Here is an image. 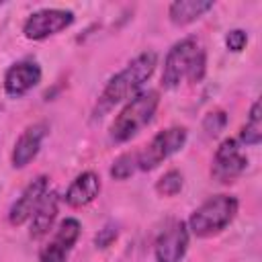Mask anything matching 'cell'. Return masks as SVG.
<instances>
[{
	"label": "cell",
	"mask_w": 262,
	"mask_h": 262,
	"mask_svg": "<svg viewBox=\"0 0 262 262\" xmlns=\"http://www.w3.org/2000/svg\"><path fill=\"white\" fill-rule=\"evenodd\" d=\"M158 66V53L156 51H143L137 57H133L121 72H117L102 88L98 102H96V115L111 111L113 106L131 100L137 96L143 88V84L151 78Z\"/></svg>",
	"instance_id": "cell-1"
},
{
	"label": "cell",
	"mask_w": 262,
	"mask_h": 262,
	"mask_svg": "<svg viewBox=\"0 0 262 262\" xmlns=\"http://www.w3.org/2000/svg\"><path fill=\"white\" fill-rule=\"evenodd\" d=\"M207 72V53L196 37H184L176 41L164 59L162 86L168 90L178 88L184 80L196 84L205 78Z\"/></svg>",
	"instance_id": "cell-2"
},
{
	"label": "cell",
	"mask_w": 262,
	"mask_h": 262,
	"mask_svg": "<svg viewBox=\"0 0 262 262\" xmlns=\"http://www.w3.org/2000/svg\"><path fill=\"white\" fill-rule=\"evenodd\" d=\"M160 94L158 90H141L137 96L125 102L111 125V139L115 143H125L135 137L143 127H147L158 111Z\"/></svg>",
	"instance_id": "cell-3"
},
{
	"label": "cell",
	"mask_w": 262,
	"mask_h": 262,
	"mask_svg": "<svg viewBox=\"0 0 262 262\" xmlns=\"http://www.w3.org/2000/svg\"><path fill=\"white\" fill-rule=\"evenodd\" d=\"M237 207H239V203L235 196L215 194L190 213L186 227L196 237H213V235L221 233L235 219Z\"/></svg>",
	"instance_id": "cell-4"
},
{
	"label": "cell",
	"mask_w": 262,
	"mask_h": 262,
	"mask_svg": "<svg viewBox=\"0 0 262 262\" xmlns=\"http://www.w3.org/2000/svg\"><path fill=\"white\" fill-rule=\"evenodd\" d=\"M186 139H188V131H186V127H180V125L158 131L137 151V168L143 170V172H149V170L158 168L162 162H166L168 158L178 154L184 147Z\"/></svg>",
	"instance_id": "cell-5"
},
{
	"label": "cell",
	"mask_w": 262,
	"mask_h": 262,
	"mask_svg": "<svg viewBox=\"0 0 262 262\" xmlns=\"http://www.w3.org/2000/svg\"><path fill=\"white\" fill-rule=\"evenodd\" d=\"M244 145L237 141V137H227L219 143L215 156H213V166H211V176L219 182H233L239 178L246 168H248V158L242 149Z\"/></svg>",
	"instance_id": "cell-6"
},
{
	"label": "cell",
	"mask_w": 262,
	"mask_h": 262,
	"mask_svg": "<svg viewBox=\"0 0 262 262\" xmlns=\"http://www.w3.org/2000/svg\"><path fill=\"white\" fill-rule=\"evenodd\" d=\"M74 23V12L68 8H41L33 14L23 25V35L31 41H43L51 35L61 33Z\"/></svg>",
	"instance_id": "cell-7"
},
{
	"label": "cell",
	"mask_w": 262,
	"mask_h": 262,
	"mask_svg": "<svg viewBox=\"0 0 262 262\" xmlns=\"http://www.w3.org/2000/svg\"><path fill=\"white\" fill-rule=\"evenodd\" d=\"M82 233V225L74 217H66L49 242L39 250V262H68L70 252L74 250L78 237Z\"/></svg>",
	"instance_id": "cell-8"
},
{
	"label": "cell",
	"mask_w": 262,
	"mask_h": 262,
	"mask_svg": "<svg viewBox=\"0 0 262 262\" xmlns=\"http://www.w3.org/2000/svg\"><path fill=\"white\" fill-rule=\"evenodd\" d=\"M188 242L190 231L186 227V221L170 223L154 244L156 262H182L188 250Z\"/></svg>",
	"instance_id": "cell-9"
},
{
	"label": "cell",
	"mask_w": 262,
	"mask_h": 262,
	"mask_svg": "<svg viewBox=\"0 0 262 262\" xmlns=\"http://www.w3.org/2000/svg\"><path fill=\"white\" fill-rule=\"evenodd\" d=\"M47 190H49V178L45 174L33 178L20 190V194L16 196V201L10 205V209H8V223L10 225H23V223H27L33 217V213L39 207V203L43 201V196L47 194Z\"/></svg>",
	"instance_id": "cell-10"
},
{
	"label": "cell",
	"mask_w": 262,
	"mask_h": 262,
	"mask_svg": "<svg viewBox=\"0 0 262 262\" xmlns=\"http://www.w3.org/2000/svg\"><path fill=\"white\" fill-rule=\"evenodd\" d=\"M41 66L33 59H20L12 63L4 74V92L12 98L25 96L29 90H33L41 82Z\"/></svg>",
	"instance_id": "cell-11"
},
{
	"label": "cell",
	"mask_w": 262,
	"mask_h": 262,
	"mask_svg": "<svg viewBox=\"0 0 262 262\" xmlns=\"http://www.w3.org/2000/svg\"><path fill=\"white\" fill-rule=\"evenodd\" d=\"M45 135H47V125H45V123H33V125H29V127L18 135V139H16V143H14V147H12V156H10L12 166H14V168H25V166H29V164L37 158Z\"/></svg>",
	"instance_id": "cell-12"
},
{
	"label": "cell",
	"mask_w": 262,
	"mask_h": 262,
	"mask_svg": "<svg viewBox=\"0 0 262 262\" xmlns=\"http://www.w3.org/2000/svg\"><path fill=\"white\" fill-rule=\"evenodd\" d=\"M100 188H102L100 176L92 170H86L72 180V184L68 186L66 194H63V201H66V205L80 209V207L90 205L100 194Z\"/></svg>",
	"instance_id": "cell-13"
},
{
	"label": "cell",
	"mask_w": 262,
	"mask_h": 262,
	"mask_svg": "<svg viewBox=\"0 0 262 262\" xmlns=\"http://www.w3.org/2000/svg\"><path fill=\"white\" fill-rule=\"evenodd\" d=\"M57 211H59V194L53 190H47V194L43 196V201L35 209L33 217L29 219L31 239H41L43 235H47L53 229V223L57 219Z\"/></svg>",
	"instance_id": "cell-14"
},
{
	"label": "cell",
	"mask_w": 262,
	"mask_h": 262,
	"mask_svg": "<svg viewBox=\"0 0 262 262\" xmlns=\"http://www.w3.org/2000/svg\"><path fill=\"white\" fill-rule=\"evenodd\" d=\"M215 4L211 0H176L168 6V18L176 27H186V25L199 20Z\"/></svg>",
	"instance_id": "cell-15"
},
{
	"label": "cell",
	"mask_w": 262,
	"mask_h": 262,
	"mask_svg": "<svg viewBox=\"0 0 262 262\" xmlns=\"http://www.w3.org/2000/svg\"><path fill=\"white\" fill-rule=\"evenodd\" d=\"M237 141L246 147H256L260 141H262V113H260V100H256L250 108V115H248V121L246 125L242 127L239 135H237Z\"/></svg>",
	"instance_id": "cell-16"
},
{
	"label": "cell",
	"mask_w": 262,
	"mask_h": 262,
	"mask_svg": "<svg viewBox=\"0 0 262 262\" xmlns=\"http://www.w3.org/2000/svg\"><path fill=\"white\" fill-rule=\"evenodd\" d=\"M137 151H127V154H121L113 166H111V176L115 180H127L129 176H133L137 172Z\"/></svg>",
	"instance_id": "cell-17"
},
{
	"label": "cell",
	"mask_w": 262,
	"mask_h": 262,
	"mask_svg": "<svg viewBox=\"0 0 262 262\" xmlns=\"http://www.w3.org/2000/svg\"><path fill=\"white\" fill-rule=\"evenodd\" d=\"M182 172L178 170H168L166 174L160 176V180L156 182V192L160 196H176L182 190Z\"/></svg>",
	"instance_id": "cell-18"
},
{
	"label": "cell",
	"mask_w": 262,
	"mask_h": 262,
	"mask_svg": "<svg viewBox=\"0 0 262 262\" xmlns=\"http://www.w3.org/2000/svg\"><path fill=\"white\" fill-rule=\"evenodd\" d=\"M225 123H227V117H225L223 111H211V113L205 117V121H203V129H205L209 135H217L219 131H223Z\"/></svg>",
	"instance_id": "cell-19"
},
{
	"label": "cell",
	"mask_w": 262,
	"mask_h": 262,
	"mask_svg": "<svg viewBox=\"0 0 262 262\" xmlns=\"http://www.w3.org/2000/svg\"><path fill=\"white\" fill-rule=\"evenodd\" d=\"M248 43V33L244 29H231L225 35V47L233 53H239Z\"/></svg>",
	"instance_id": "cell-20"
},
{
	"label": "cell",
	"mask_w": 262,
	"mask_h": 262,
	"mask_svg": "<svg viewBox=\"0 0 262 262\" xmlns=\"http://www.w3.org/2000/svg\"><path fill=\"white\" fill-rule=\"evenodd\" d=\"M115 239H117V227L106 225V227H102V229L96 233L94 244H96V248H106V246H111Z\"/></svg>",
	"instance_id": "cell-21"
},
{
	"label": "cell",
	"mask_w": 262,
	"mask_h": 262,
	"mask_svg": "<svg viewBox=\"0 0 262 262\" xmlns=\"http://www.w3.org/2000/svg\"><path fill=\"white\" fill-rule=\"evenodd\" d=\"M0 6H2V2H0Z\"/></svg>",
	"instance_id": "cell-22"
}]
</instances>
